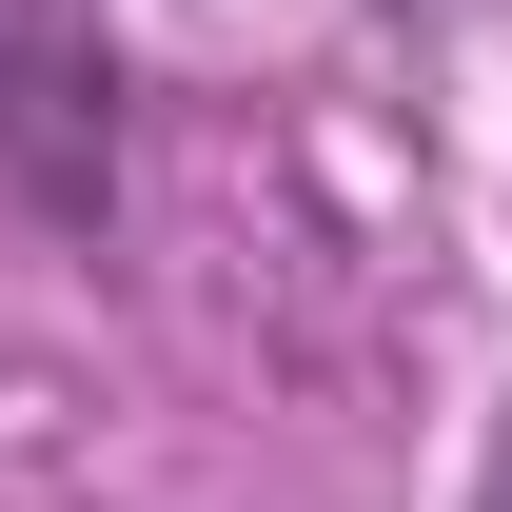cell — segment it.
Wrapping results in <instances>:
<instances>
[{"label": "cell", "instance_id": "1", "mask_svg": "<svg viewBox=\"0 0 512 512\" xmlns=\"http://www.w3.org/2000/svg\"><path fill=\"white\" fill-rule=\"evenodd\" d=\"M0 178H20L40 237L119 217V40H99V0H0Z\"/></svg>", "mask_w": 512, "mask_h": 512}, {"label": "cell", "instance_id": "2", "mask_svg": "<svg viewBox=\"0 0 512 512\" xmlns=\"http://www.w3.org/2000/svg\"><path fill=\"white\" fill-rule=\"evenodd\" d=\"M473 512H512V414H493V453H473Z\"/></svg>", "mask_w": 512, "mask_h": 512}]
</instances>
